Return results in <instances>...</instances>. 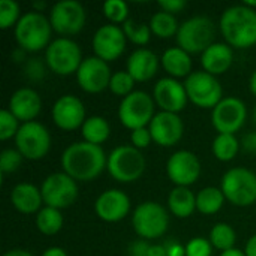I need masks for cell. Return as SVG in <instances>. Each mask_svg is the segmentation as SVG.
I'll list each match as a JSON object with an SVG mask.
<instances>
[{
  "label": "cell",
  "mask_w": 256,
  "mask_h": 256,
  "mask_svg": "<svg viewBox=\"0 0 256 256\" xmlns=\"http://www.w3.org/2000/svg\"><path fill=\"white\" fill-rule=\"evenodd\" d=\"M108 165V158L100 146L86 141L74 142L62 156V168L75 182H92L99 177Z\"/></svg>",
  "instance_id": "obj_1"
},
{
  "label": "cell",
  "mask_w": 256,
  "mask_h": 256,
  "mask_svg": "<svg viewBox=\"0 0 256 256\" xmlns=\"http://www.w3.org/2000/svg\"><path fill=\"white\" fill-rule=\"evenodd\" d=\"M220 33L232 48L246 50L256 45V10L249 6L236 4L220 16Z\"/></svg>",
  "instance_id": "obj_2"
},
{
  "label": "cell",
  "mask_w": 256,
  "mask_h": 256,
  "mask_svg": "<svg viewBox=\"0 0 256 256\" xmlns=\"http://www.w3.org/2000/svg\"><path fill=\"white\" fill-rule=\"evenodd\" d=\"M52 27L50 18L36 10L27 12L21 16L15 27V40L18 48L26 52H38L48 48L51 40Z\"/></svg>",
  "instance_id": "obj_3"
},
{
  "label": "cell",
  "mask_w": 256,
  "mask_h": 256,
  "mask_svg": "<svg viewBox=\"0 0 256 256\" xmlns=\"http://www.w3.org/2000/svg\"><path fill=\"white\" fill-rule=\"evenodd\" d=\"M146 158L134 146H120L108 156L106 170L118 183H134L146 172Z\"/></svg>",
  "instance_id": "obj_4"
},
{
  "label": "cell",
  "mask_w": 256,
  "mask_h": 256,
  "mask_svg": "<svg viewBox=\"0 0 256 256\" xmlns=\"http://www.w3.org/2000/svg\"><path fill=\"white\" fill-rule=\"evenodd\" d=\"M132 225L141 240H156L165 236L170 226L168 210L154 201L140 204L132 214Z\"/></svg>",
  "instance_id": "obj_5"
},
{
  "label": "cell",
  "mask_w": 256,
  "mask_h": 256,
  "mask_svg": "<svg viewBox=\"0 0 256 256\" xmlns=\"http://www.w3.org/2000/svg\"><path fill=\"white\" fill-rule=\"evenodd\" d=\"M220 189L232 206L250 207L256 202V174L243 166L232 168L225 172Z\"/></svg>",
  "instance_id": "obj_6"
},
{
  "label": "cell",
  "mask_w": 256,
  "mask_h": 256,
  "mask_svg": "<svg viewBox=\"0 0 256 256\" xmlns=\"http://www.w3.org/2000/svg\"><path fill=\"white\" fill-rule=\"evenodd\" d=\"M216 27L208 16H194L180 26L177 44L189 54H202L214 44Z\"/></svg>",
  "instance_id": "obj_7"
},
{
  "label": "cell",
  "mask_w": 256,
  "mask_h": 256,
  "mask_svg": "<svg viewBox=\"0 0 256 256\" xmlns=\"http://www.w3.org/2000/svg\"><path fill=\"white\" fill-rule=\"evenodd\" d=\"M82 51L70 38H58L50 44L45 51V62L51 72L60 76L76 75L82 63Z\"/></svg>",
  "instance_id": "obj_8"
},
{
  "label": "cell",
  "mask_w": 256,
  "mask_h": 256,
  "mask_svg": "<svg viewBox=\"0 0 256 256\" xmlns=\"http://www.w3.org/2000/svg\"><path fill=\"white\" fill-rule=\"evenodd\" d=\"M154 99L146 92L135 90L126 96L118 108V118L129 130H136L150 126L154 118Z\"/></svg>",
  "instance_id": "obj_9"
},
{
  "label": "cell",
  "mask_w": 256,
  "mask_h": 256,
  "mask_svg": "<svg viewBox=\"0 0 256 256\" xmlns=\"http://www.w3.org/2000/svg\"><path fill=\"white\" fill-rule=\"evenodd\" d=\"M184 87L189 100L200 108L214 110L219 105V102L224 99V88L218 76L206 70L192 72L186 78Z\"/></svg>",
  "instance_id": "obj_10"
},
{
  "label": "cell",
  "mask_w": 256,
  "mask_h": 256,
  "mask_svg": "<svg viewBox=\"0 0 256 256\" xmlns=\"http://www.w3.org/2000/svg\"><path fill=\"white\" fill-rule=\"evenodd\" d=\"M15 144L24 159L40 160L51 150V135L39 122L22 123L15 136Z\"/></svg>",
  "instance_id": "obj_11"
},
{
  "label": "cell",
  "mask_w": 256,
  "mask_h": 256,
  "mask_svg": "<svg viewBox=\"0 0 256 256\" xmlns=\"http://www.w3.org/2000/svg\"><path fill=\"white\" fill-rule=\"evenodd\" d=\"M87 21L86 8L76 0H62L50 10V22L56 33L62 38L78 34Z\"/></svg>",
  "instance_id": "obj_12"
},
{
  "label": "cell",
  "mask_w": 256,
  "mask_h": 256,
  "mask_svg": "<svg viewBox=\"0 0 256 256\" xmlns=\"http://www.w3.org/2000/svg\"><path fill=\"white\" fill-rule=\"evenodd\" d=\"M40 192L45 207L62 212L75 204L78 198V184L66 172H54L44 180Z\"/></svg>",
  "instance_id": "obj_13"
},
{
  "label": "cell",
  "mask_w": 256,
  "mask_h": 256,
  "mask_svg": "<svg viewBox=\"0 0 256 256\" xmlns=\"http://www.w3.org/2000/svg\"><path fill=\"white\" fill-rule=\"evenodd\" d=\"M248 120V106L238 98H224L212 112L213 128L219 134L236 135Z\"/></svg>",
  "instance_id": "obj_14"
},
{
  "label": "cell",
  "mask_w": 256,
  "mask_h": 256,
  "mask_svg": "<svg viewBox=\"0 0 256 256\" xmlns=\"http://www.w3.org/2000/svg\"><path fill=\"white\" fill-rule=\"evenodd\" d=\"M126 42L128 38L123 32V27L116 24H105L94 33L92 46L96 57L110 63L122 57L126 50Z\"/></svg>",
  "instance_id": "obj_15"
},
{
  "label": "cell",
  "mask_w": 256,
  "mask_h": 256,
  "mask_svg": "<svg viewBox=\"0 0 256 256\" xmlns=\"http://www.w3.org/2000/svg\"><path fill=\"white\" fill-rule=\"evenodd\" d=\"M111 68L106 62L100 60L99 57H87L82 60L78 72H76V82L81 90L86 93H102L104 90L110 88L111 82Z\"/></svg>",
  "instance_id": "obj_16"
},
{
  "label": "cell",
  "mask_w": 256,
  "mask_h": 256,
  "mask_svg": "<svg viewBox=\"0 0 256 256\" xmlns=\"http://www.w3.org/2000/svg\"><path fill=\"white\" fill-rule=\"evenodd\" d=\"M166 174L176 188H189L201 177V162L189 150L176 152L166 164Z\"/></svg>",
  "instance_id": "obj_17"
},
{
  "label": "cell",
  "mask_w": 256,
  "mask_h": 256,
  "mask_svg": "<svg viewBox=\"0 0 256 256\" xmlns=\"http://www.w3.org/2000/svg\"><path fill=\"white\" fill-rule=\"evenodd\" d=\"M54 124L66 132L81 129L86 123V106L82 100L72 94L58 98L51 111Z\"/></svg>",
  "instance_id": "obj_18"
},
{
  "label": "cell",
  "mask_w": 256,
  "mask_h": 256,
  "mask_svg": "<svg viewBox=\"0 0 256 256\" xmlns=\"http://www.w3.org/2000/svg\"><path fill=\"white\" fill-rule=\"evenodd\" d=\"M153 99L160 111L172 114L182 112L189 102L184 84L171 76L162 78L156 82L153 88Z\"/></svg>",
  "instance_id": "obj_19"
},
{
  "label": "cell",
  "mask_w": 256,
  "mask_h": 256,
  "mask_svg": "<svg viewBox=\"0 0 256 256\" xmlns=\"http://www.w3.org/2000/svg\"><path fill=\"white\" fill-rule=\"evenodd\" d=\"M153 141L160 147L177 146L184 134V124L178 114L160 111L154 116L148 126Z\"/></svg>",
  "instance_id": "obj_20"
},
{
  "label": "cell",
  "mask_w": 256,
  "mask_h": 256,
  "mask_svg": "<svg viewBox=\"0 0 256 256\" xmlns=\"http://www.w3.org/2000/svg\"><path fill=\"white\" fill-rule=\"evenodd\" d=\"M94 212L98 218L108 224H117L130 212V200L129 196L118 190V189H110L99 195L94 204Z\"/></svg>",
  "instance_id": "obj_21"
},
{
  "label": "cell",
  "mask_w": 256,
  "mask_h": 256,
  "mask_svg": "<svg viewBox=\"0 0 256 256\" xmlns=\"http://www.w3.org/2000/svg\"><path fill=\"white\" fill-rule=\"evenodd\" d=\"M8 110L22 123L36 122V117L42 111V99L36 90L22 87L16 90L9 99Z\"/></svg>",
  "instance_id": "obj_22"
},
{
  "label": "cell",
  "mask_w": 256,
  "mask_h": 256,
  "mask_svg": "<svg viewBox=\"0 0 256 256\" xmlns=\"http://www.w3.org/2000/svg\"><path fill=\"white\" fill-rule=\"evenodd\" d=\"M160 58L147 48L135 50L128 62H126V70L130 74V76L136 82H146L156 76L159 70Z\"/></svg>",
  "instance_id": "obj_23"
},
{
  "label": "cell",
  "mask_w": 256,
  "mask_h": 256,
  "mask_svg": "<svg viewBox=\"0 0 256 256\" xmlns=\"http://www.w3.org/2000/svg\"><path fill=\"white\" fill-rule=\"evenodd\" d=\"M232 63H234L232 46L224 42H214L201 56V64L204 70L214 76H219L228 72Z\"/></svg>",
  "instance_id": "obj_24"
},
{
  "label": "cell",
  "mask_w": 256,
  "mask_h": 256,
  "mask_svg": "<svg viewBox=\"0 0 256 256\" xmlns=\"http://www.w3.org/2000/svg\"><path fill=\"white\" fill-rule=\"evenodd\" d=\"M10 202L22 214H38L44 207V198L39 188L32 183H20L12 189Z\"/></svg>",
  "instance_id": "obj_25"
},
{
  "label": "cell",
  "mask_w": 256,
  "mask_h": 256,
  "mask_svg": "<svg viewBox=\"0 0 256 256\" xmlns=\"http://www.w3.org/2000/svg\"><path fill=\"white\" fill-rule=\"evenodd\" d=\"M160 63L164 69L171 75V78H188L192 74V57L180 46L168 48L162 54Z\"/></svg>",
  "instance_id": "obj_26"
},
{
  "label": "cell",
  "mask_w": 256,
  "mask_h": 256,
  "mask_svg": "<svg viewBox=\"0 0 256 256\" xmlns=\"http://www.w3.org/2000/svg\"><path fill=\"white\" fill-rule=\"evenodd\" d=\"M168 208L176 218L188 219L196 210V195L189 188H174L168 196Z\"/></svg>",
  "instance_id": "obj_27"
},
{
  "label": "cell",
  "mask_w": 256,
  "mask_h": 256,
  "mask_svg": "<svg viewBox=\"0 0 256 256\" xmlns=\"http://www.w3.org/2000/svg\"><path fill=\"white\" fill-rule=\"evenodd\" d=\"M81 135L86 142L94 144V146H102L104 142L108 141L111 135V128L110 123L100 117V116H93L86 120V123L81 128Z\"/></svg>",
  "instance_id": "obj_28"
},
{
  "label": "cell",
  "mask_w": 256,
  "mask_h": 256,
  "mask_svg": "<svg viewBox=\"0 0 256 256\" xmlns=\"http://www.w3.org/2000/svg\"><path fill=\"white\" fill-rule=\"evenodd\" d=\"M226 198L219 188H204L196 195V210L206 216L216 214L222 210Z\"/></svg>",
  "instance_id": "obj_29"
},
{
  "label": "cell",
  "mask_w": 256,
  "mask_h": 256,
  "mask_svg": "<svg viewBox=\"0 0 256 256\" xmlns=\"http://www.w3.org/2000/svg\"><path fill=\"white\" fill-rule=\"evenodd\" d=\"M63 216L62 212L52 207H44L36 214V228L44 236H56L63 228Z\"/></svg>",
  "instance_id": "obj_30"
},
{
  "label": "cell",
  "mask_w": 256,
  "mask_h": 256,
  "mask_svg": "<svg viewBox=\"0 0 256 256\" xmlns=\"http://www.w3.org/2000/svg\"><path fill=\"white\" fill-rule=\"evenodd\" d=\"M242 142L236 135H226V134H219L212 146L213 154L216 156L218 160L220 162H231L236 159V156L240 152Z\"/></svg>",
  "instance_id": "obj_31"
},
{
  "label": "cell",
  "mask_w": 256,
  "mask_h": 256,
  "mask_svg": "<svg viewBox=\"0 0 256 256\" xmlns=\"http://www.w3.org/2000/svg\"><path fill=\"white\" fill-rule=\"evenodd\" d=\"M148 26L152 28V33L160 39H170L172 36H177V33L180 30V26H178L176 15H171V14L164 12V10L156 12L152 16Z\"/></svg>",
  "instance_id": "obj_32"
},
{
  "label": "cell",
  "mask_w": 256,
  "mask_h": 256,
  "mask_svg": "<svg viewBox=\"0 0 256 256\" xmlns=\"http://www.w3.org/2000/svg\"><path fill=\"white\" fill-rule=\"evenodd\" d=\"M210 243L214 249L224 252H228L231 249H236L237 242V232L236 230L228 224H216L213 230L210 231Z\"/></svg>",
  "instance_id": "obj_33"
},
{
  "label": "cell",
  "mask_w": 256,
  "mask_h": 256,
  "mask_svg": "<svg viewBox=\"0 0 256 256\" xmlns=\"http://www.w3.org/2000/svg\"><path fill=\"white\" fill-rule=\"evenodd\" d=\"M123 32L128 38V40H130L132 44L138 45V46H144L150 42L152 38V28L150 26L144 24V22H138L135 20H128L123 24Z\"/></svg>",
  "instance_id": "obj_34"
},
{
  "label": "cell",
  "mask_w": 256,
  "mask_h": 256,
  "mask_svg": "<svg viewBox=\"0 0 256 256\" xmlns=\"http://www.w3.org/2000/svg\"><path fill=\"white\" fill-rule=\"evenodd\" d=\"M135 80L130 76V74L128 70H120L112 74L111 76V82H110V90L111 93H114L118 98H126L130 93H134V87H135Z\"/></svg>",
  "instance_id": "obj_35"
},
{
  "label": "cell",
  "mask_w": 256,
  "mask_h": 256,
  "mask_svg": "<svg viewBox=\"0 0 256 256\" xmlns=\"http://www.w3.org/2000/svg\"><path fill=\"white\" fill-rule=\"evenodd\" d=\"M104 15L112 24H124L129 18V6L123 0H108L102 6Z\"/></svg>",
  "instance_id": "obj_36"
},
{
  "label": "cell",
  "mask_w": 256,
  "mask_h": 256,
  "mask_svg": "<svg viewBox=\"0 0 256 256\" xmlns=\"http://www.w3.org/2000/svg\"><path fill=\"white\" fill-rule=\"evenodd\" d=\"M20 20V4L15 0H0V28L8 30L16 27Z\"/></svg>",
  "instance_id": "obj_37"
},
{
  "label": "cell",
  "mask_w": 256,
  "mask_h": 256,
  "mask_svg": "<svg viewBox=\"0 0 256 256\" xmlns=\"http://www.w3.org/2000/svg\"><path fill=\"white\" fill-rule=\"evenodd\" d=\"M24 158L16 148H6L0 154V172L3 176L14 174L21 166Z\"/></svg>",
  "instance_id": "obj_38"
},
{
  "label": "cell",
  "mask_w": 256,
  "mask_h": 256,
  "mask_svg": "<svg viewBox=\"0 0 256 256\" xmlns=\"http://www.w3.org/2000/svg\"><path fill=\"white\" fill-rule=\"evenodd\" d=\"M20 128H21L20 120L9 110H2V112H0V140L8 141L10 138H15Z\"/></svg>",
  "instance_id": "obj_39"
},
{
  "label": "cell",
  "mask_w": 256,
  "mask_h": 256,
  "mask_svg": "<svg viewBox=\"0 0 256 256\" xmlns=\"http://www.w3.org/2000/svg\"><path fill=\"white\" fill-rule=\"evenodd\" d=\"M46 74V62H42L40 58H28L24 63V75L27 80L33 82H39L45 78Z\"/></svg>",
  "instance_id": "obj_40"
},
{
  "label": "cell",
  "mask_w": 256,
  "mask_h": 256,
  "mask_svg": "<svg viewBox=\"0 0 256 256\" xmlns=\"http://www.w3.org/2000/svg\"><path fill=\"white\" fill-rule=\"evenodd\" d=\"M213 249L214 248L212 246L210 240L196 237L186 244V256H212Z\"/></svg>",
  "instance_id": "obj_41"
},
{
  "label": "cell",
  "mask_w": 256,
  "mask_h": 256,
  "mask_svg": "<svg viewBox=\"0 0 256 256\" xmlns=\"http://www.w3.org/2000/svg\"><path fill=\"white\" fill-rule=\"evenodd\" d=\"M130 142L138 150L148 148L150 144L153 142V136H152L150 129L148 128H141V129L132 130V134H130Z\"/></svg>",
  "instance_id": "obj_42"
},
{
  "label": "cell",
  "mask_w": 256,
  "mask_h": 256,
  "mask_svg": "<svg viewBox=\"0 0 256 256\" xmlns=\"http://www.w3.org/2000/svg\"><path fill=\"white\" fill-rule=\"evenodd\" d=\"M159 6L164 12L176 15V14L183 12L186 9L188 3H186V0H162V2H159Z\"/></svg>",
  "instance_id": "obj_43"
},
{
  "label": "cell",
  "mask_w": 256,
  "mask_h": 256,
  "mask_svg": "<svg viewBox=\"0 0 256 256\" xmlns=\"http://www.w3.org/2000/svg\"><path fill=\"white\" fill-rule=\"evenodd\" d=\"M150 246L147 240H136L129 246V256H148Z\"/></svg>",
  "instance_id": "obj_44"
},
{
  "label": "cell",
  "mask_w": 256,
  "mask_h": 256,
  "mask_svg": "<svg viewBox=\"0 0 256 256\" xmlns=\"http://www.w3.org/2000/svg\"><path fill=\"white\" fill-rule=\"evenodd\" d=\"M168 256H186V246H182L176 238H170L164 243Z\"/></svg>",
  "instance_id": "obj_45"
},
{
  "label": "cell",
  "mask_w": 256,
  "mask_h": 256,
  "mask_svg": "<svg viewBox=\"0 0 256 256\" xmlns=\"http://www.w3.org/2000/svg\"><path fill=\"white\" fill-rule=\"evenodd\" d=\"M242 147L249 153H256V132H249L243 136Z\"/></svg>",
  "instance_id": "obj_46"
},
{
  "label": "cell",
  "mask_w": 256,
  "mask_h": 256,
  "mask_svg": "<svg viewBox=\"0 0 256 256\" xmlns=\"http://www.w3.org/2000/svg\"><path fill=\"white\" fill-rule=\"evenodd\" d=\"M148 256H168V254L164 244H152L148 250Z\"/></svg>",
  "instance_id": "obj_47"
},
{
  "label": "cell",
  "mask_w": 256,
  "mask_h": 256,
  "mask_svg": "<svg viewBox=\"0 0 256 256\" xmlns=\"http://www.w3.org/2000/svg\"><path fill=\"white\" fill-rule=\"evenodd\" d=\"M244 254H246V256H256V236L250 237L249 242L246 243Z\"/></svg>",
  "instance_id": "obj_48"
},
{
  "label": "cell",
  "mask_w": 256,
  "mask_h": 256,
  "mask_svg": "<svg viewBox=\"0 0 256 256\" xmlns=\"http://www.w3.org/2000/svg\"><path fill=\"white\" fill-rule=\"evenodd\" d=\"M42 256H68V254L62 248H50L42 254Z\"/></svg>",
  "instance_id": "obj_49"
},
{
  "label": "cell",
  "mask_w": 256,
  "mask_h": 256,
  "mask_svg": "<svg viewBox=\"0 0 256 256\" xmlns=\"http://www.w3.org/2000/svg\"><path fill=\"white\" fill-rule=\"evenodd\" d=\"M3 256H34L32 252L24 250V249H12L9 252H6Z\"/></svg>",
  "instance_id": "obj_50"
},
{
  "label": "cell",
  "mask_w": 256,
  "mask_h": 256,
  "mask_svg": "<svg viewBox=\"0 0 256 256\" xmlns=\"http://www.w3.org/2000/svg\"><path fill=\"white\" fill-rule=\"evenodd\" d=\"M220 256H246V254H244V250H240V249H231L228 252L220 254Z\"/></svg>",
  "instance_id": "obj_51"
},
{
  "label": "cell",
  "mask_w": 256,
  "mask_h": 256,
  "mask_svg": "<svg viewBox=\"0 0 256 256\" xmlns=\"http://www.w3.org/2000/svg\"><path fill=\"white\" fill-rule=\"evenodd\" d=\"M33 9H34L36 12L42 14V12L46 9V3H45V2H34V3H33Z\"/></svg>",
  "instance_id": "obj_52"
},
{
  "label": "cell",
  "mask_w": 256,
  "mask_h": 256,
  "mask_svg": "<svg viewBox=\"0 0 256 256\" xmlns=\"http://www.w3.org/2000/svg\"><path fill=\"white\" fill-rule=\"evenodd\" d=\"M249 87H250V92H252V94L256 96V70L252 74V76H250V81H249Z\"/></svg>",
  "instance_id": "obj_53"
},
{
  "label": "cell",
  "mask_w": 256,
  "mask_h": 256,
  "mask_svg": "<svg viewBox=\"0 0 256 256\" xmlns=\"http://www.w3.org/2000/svg\"><path fill=\"white\" fill-rule=\"evenodd\" d=\"M244 4H246V6H249L250 9H255L256 10V0H246V2H244Z\"/></svg>",
  "instance_id": "obj_54"
},
{
  "label": "cell",
  "mask_w": 256,
  "mask_h": 256,
  "mask_svg": "<svg viewBox=\"0 0 256 256\" xmlns=\"http://www.w3.org/2000/svg\"><path fill=\"white\" fill-rule=\"evenodd\" d=\"M254 123L256 124V106H255V110H254Z\"/></svg>",
  "instance_id": "obj_55"
}]
</instances>
